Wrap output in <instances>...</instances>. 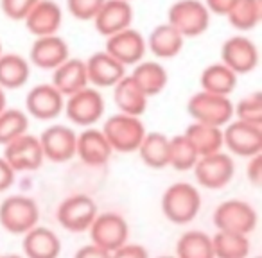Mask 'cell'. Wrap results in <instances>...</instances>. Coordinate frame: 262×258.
<instances>
[{
  "instance_id": "11",
  "label": "cell",
  "mask_w": 262,
  "mask_h": 258,
  "mask_svg": "<svg viewBox=\"0 0 262 258\" xmlns=\"http://www.w3.org/2000/svg\"><path fill=\"white\" fill-rule=\"evenodd\" d=\"M90 239L92 244L102 247L108 253H113L117 247L127 242L129 237V226L127 221L117 212H104L97 214L90 226Z\"/></svg>"
},
{
  "instance_id": "35",
  "label": "cell",
  "mask_w": 262,
  "mask_h": 258,
  "mask_svg": "<svg viewBox=\"0 0 262 258\" xmlns=\"http://www.w3.org/2000/svg\"><path fill=\"white\" fill-rule=\"evenodd\" d=\"M198 158L200 156L196 149L183 133L169 138V167L176 169L178 172L192 171Z\"/></svg>"
},
{
  "instance_id": "14",
  "label": "cell",
  "mask_w": 262,
  "mask_h": 258,
  "mask_svg": "<svg viewBox=\"0 0 262 258\" xmlns=\"http://www.w3.org/2000/svg\"><path fill=\"white\" fill-rule=\"evenodd\" d=\"M4 160L15 172H34L43 165L45 156L38 136L29 133L18 136L8 146H4Z\"/></svg>"
},
{
  "instance_id": "44",
  "label": "cell",
  "mask_w": 262,
  "mask_h": 258,
  "mask_svg": "<svg viewBox=\"0 0 262 258\" xmlns=\"http://www.w3.org/2000/svg\"><path fill=\"white\" fill-rule=\"evenodd\" d=\"M8 108V97H6V90L0 88V113Z\"/></svg>"
},
{
  "instance_id": "37",
  "label": "cell",
  "mask_w": 262,
  "mask_h": 258,
  "mask_svg": "<svg viewBox=\"0 0 262 258\" xmlns=\"http://www.w3.org/2000/svg\"><path fill=\"white\" fill-rule=\"evenodd\" d=\"M102 4L104 0H67V9L76 20L90 22L97 15Z\"/></svg>"
},
{
  "instance_id": "40",
  "label": "cell",
  "mask_w": 262,
  "mask_h": 258,
  "mask_svg": "<svg viewBox=\"0 0 262 258\" xmlns=\"http://www.w3.org/2000/svg\"><path fill=\"white\" fill-rule=\"evenodd\" d=\"M246 178L253 186H260V183H262V153L248 158Z\"/></svg>"
},
{
  "instance_id": "13",
  "label": "cell",
  "mask_w": 262,
  "mask_h": 258,
  "mask_svg": "<svg viewBox=\"0 0 262 258\" xmlns=\"http://www.w3.org/2000/svg\"><path fill=\"white\" fill-rule=\"evenodd\" d=\"M106 52L122 66H135L146 58V38L140 31L127 27L117 34L106 38Z\"/></svg>"
},
{
  "instance_id": "8",
  "label": "cell",
  "mask_w": 262,
  "mask_h": 258,
  "mask_svg": "<svg viewBox=\"0 0 262 258\" xmlns=\"http://www.w3.org/2000/svg\"><path fill=\"white\" fill-rule=\"evenodd\" d=\"M198 185L207 190H219L226 186L235 176V163L228 153H217L200 156L192 167Z\"/></svg>"
},
{
  "instance_id": "1",
  "label": "cell",
  "mask_w": 262,
  "mask_h": 258,
  "mask_svg": "<svg viewBox=\"0 0 262 258\" xmlns=\"http://www.w3.org/2000/svg\"><path fill=\"white\" fill-rule=\"evenodd\" d=\"M160 206L165 219L171 221L172 224H189L198 217L201 210V194L190 183H172L162 194Z\"/></svg>"
},
{
  "instance_id": "23",
  "label": "cell",
  "mask_w": 262,
  "mask_h": 258,
  "mask_svg": "<svg viewBox=\"0 0 262 258\" xmlns=\"http://www.w3.org/2000/svg\"><path fill=\"white\" fill-rule=\"evenodd\" d=\"M24 258H58L61 253V240L52 229L34 226L24 233Z\"/></svg>"
},
{
  "instance_id": "19",
  "label": "cell",
  "mask_w": 262,
  "mask_h": 258,
  "mask_svg": "<svg viewBox=\"0 0 262 258\" xmlns=\"http://www.w3.org/2000/svg\"><path fill=\"white\" fill-rule=\"evenodd\" d=\"M69 58H70L69 45L58 34L36 38L29 51V63L41 70L58 68Z\"/></svg>"
},
{
  "instance_id": "28",
  "label": "cell",
  "mask_w": 262,
  "mask_h": 258,
  "mask_svg": "<svg viewBox=\"0 0 262 258\" xmlns=\"http://www.w3.org/2000/svg\"><path fill=\"white\" fill-rule=\"evenodd\" d=\"M183 135L192 144L198 156H207V154L223 151V127L208 126L203 122H192L185 127Z\"/></svg>"
},
{
  "instance_id": "45",
  "label": "cell",
  "mask_w": 262,
  "mask_h": 258,
  "mask_svg": "<svg viewBox=\"0 0 262 258\" xmlns=\"http://www.w3.org/2000/svg\"><path fill=\"white\" fill-rule=\"evenodd\" d=\"M0 258H24V256H20V254H13V253H9V254H0Z\"/></svg>"
},
{
  "instance_id": "32",
  "label": "cell",
  "mask_w": 262,
  "mask_h": 258,
  "mask_svg": "<svg viewBox=\"0 0 262 258\" xmlns=\"http://www.w3.org/2000/svg\"><path fill=\"white\" fill-rule=\"evenodd\" d=\"M214 258H248L251 251L248 235L232 231H217L212 237Z\"/></svg>"
},
{
  "instance_id": "4",
  "label": "cell",
  "mask_w": 262,
  "mask_h": 258,
  "mask_svg": "<svg viewBox=\"0 0 262 258\" xmlns=\"http://www.w3.org/2000/svg\"><path fill=\"white\" fill-rule=\"evenodd\" d=\"M187 113L192 116L194 122L225 127L230 120H233V102L230 101V97H225V95L201 90L189 99Z\"/></svg>"
},
{
  "instance_id": "20",
  "label": "cell",
  "mask_w": 262,
  "mask_h": 258,
  "mask_svg": "<svg viewBox=\"0 0 262 258\" xmlns=\"http://www.w3.org/2000/svg\"><path fill=\"white\" fill-rule=\"evenodd\" d=\"M113 154L112 146L108 144L106 136L101 129L86 127L84 131L77 133L76 142V156L88 167H101L110 161Z\"/></svg>"
},
{
  "instance_id": "3",
  "label": "cell",
  "mask_w": 262,
  "mask_h": 258,
  "mask_svg": "<svg viewBox=\"0 0 262 258\" xmlns=\"http://www.w3.org/2000/svg\"><path fill=\"white\" fill-rule=\"evenodd\" d=\"M40 221V208L38 203L29 196L6 197L0 203V226L11 235H24Z\"/></svg>"
},
{
  "instance_id": "24",
  "label": "cell",
  "mask_w": 262,
  "mask_h": 258,
  "mask_svg": "<svg viewBox=\"0 0 262 258\" xmlns=\"http://www.w3.org/2000/svg\"><path fill=\"white\" fill-rule=\"evenodd\" d=\"M113 101L119 108V113L140 116L146 113L149 97L140 90L139 84L131 79V76H124L113 86Z\"/></svg>"
},
{
  "instance_id": "17",
  "label": "cell",
  "mask_w": 262,
  "mask_h": 258,
  "mask_svg": "<svg viewBox=\"0 0 262 258\" xmlns=\"http://www.w3.org/2000/svg\"><path fill=\"white\" fill-rule=\"evenodd\" d=\"M135 18V9L127 0H104V4L94 16V26L101 36H112L127 29Z\"/></svg>"
},
{
  "instance_id": "26",
  "label": "cell",
  "mask_w": 262,
  "mask_h": 258,
  "mask_svg": "<svg viewBox=\"0 0 262 258\" xmlns=\"http://www.w3.org/2000/svg\"><path fill=\"white\" fill-rule=\"evenodd\" d=\"M185 38L167 22L157 26L146 40V47L158 59H172L182 52Z\"/></svg>"
},
{
  "instance_id": "41",
  "label": "cell",
  "mask_w": 262,
  "mask_h": 258,
  "mask_svg": "<svg viewBox=\"0 0 262 258\" xmlns=\"http://www.w3.org/2000/svg\"><path fill=\"white\" fill-rule=\"evenodd\" d=\"M16 178V172L13 167L4 160V156H0V192H6L13 186Z\"/></svg>"
},
{
  "instance_id": "9",
  "label": "cell",
  "mask_w": 262,
  "mask_h": 258,
  "mask_svg": "<svg viewBox=\"0 0 262 258\" xmlns=\"http://www.w3.org/2000/svg\"><path fill=\"white\" fill-rule=\"evenodd\" d=\"M99 210L95 201L86 194H74L59 203L56 210V219L59 226L70 233H83L88 231L97 217Z\"/></svg>"
},
{
  "instance_id": "25",
  "label": "cell",
  "mask_w": 262,
  "mask_h": 258,
  "mask_svg": "<svg viewBox=\"0 0 262 258\" xmlns=\"http://www.w3.org/2000/svg\"><path fill=\"white\" fill-rule=\"evenodd\" d=\"M131 79L139 84V88L147 97H155V95L162 93L169 83L165 66L155 59H142L140 63H137L133 72H131Z\"/></svg>"
},
{
  "instance_id": "15",
  "label": "cell",
  "mask_w": 262,
  "mask_h": 258,
  "mask_svg": "<svg viewBox=\"0 0 262 258\" xmlns=\"http://www.w3.org/2000/svg\"><path fill=\"white\" fill-rule=\"evenodd\" d=\"M65 97L51 83L36 84L26 97L27 115L36 120H54L63 113Z\"/></svg>"
},
{
  "instance_id": "22",
  "label": "cell",
  "mask_w": 262,
  "mask_h": 258,
  "mask_svg": "<svg viewBox=\"0 0 262 258\" xmlns=\"http://www.w3.org/2000/svg\"><path fill=\"white\" fill-rule=\"evenodd\" d=\"M51 84L63 95V97H69V95L90 86V84H88V77H86L84 59L69 58L67 61H63L58 68L52 70Z\"/></svg>"
},
{
  "instance_id": "46",
  "label": "cell",
  "mask_w": 262,
  "mask_h": 258,
  "mask_svg": "<svg viewBox=\"0 0 262 258\" xmlns=\"http://www.w3.org/2000/svg\"><path fill=\"white\" fill-rule=\"evenodd\" d=\"M158 258H176V256H171V254H164V256H158Z\"/></svg>"
},
{
  "instance_id": "7",
  "label": "cell",
  "mask_w": 262,
  "mask_h": 258,
  "mask_svg": "<svg viewBox=\"0 0 262 258\" xmlns=\"http://www.w3.org/2000/svg\"><path fill=\"white\" fill-rule=\"evenodd\" d=\"M106 109V102L101 90L94 86H86L76 93L65 97V115L72 124L79 127H92L102 119Z\"/></svg>"
},
{
  "instance_id": "29",
  "label": "cell",
  "mask_w": 262,
  "mask_h": 258,
  "mask_svg": "<svg viewBox=\"0 0 262 258\" xmlns=\"http://www.w3.org/2000/svg\"><path fill=\"white\" fill-rule=\"evenodd\" d=\"M237 74L232 72L225 63H212L207 68H203L200 76V84L201 90L210 91V93L225 95L230 97L233 90L237 86Z\"/></svg>"
},
{
  "instance_id": "42",
  "label": "cell",
  "mask_w": 262,
  "mask_h": 258,
  "mask_svg": "<svg viewBox=\"0 0 262 258\" xmlns=\"http://www.w3.org/2000/svg\"><path fill=\"white\" fill-rule=\"evenodd\" d=\"M237 0H205L203 4L208 9L210 15H219V16H226L230 9L235 6Z\"/></svg>"
},
{
  "instance_id": "30",
  "label": "cell",
  "mask_w": 262,
  "mask_h": 258,
  "mask_svg": "<svg viewBox=\"0 0 262 258\" xmlns=\"http://www.w3.org/2000/svg\"><path fill=\"white\" fill-rule=\"evenodd\" d=\"M137 153L140 154L142 163L149 169L169 167V136L158 131H147Z\"/></svg>"
},
{
  "instance_id": "6",
  "label": "cell",
  "mask_w": 262,
  "mask_h": 258,
  "mask_svg": "<svg viewBox=\"0 0 262 258\" xmlns=\"http://www.w3.org/2000/svg\"><path fill=\"white\" fill-rule=\"evenodd\" d=\"M212 221L217 231H232L248 235L255 231L258 215L250 203L243 199H228L217 204L212 214Z\"/></svg>"
},
{
  "instance_id": "31",
  "label": "cell",
  "mask_w": 262,
  "mask_h": 258,
  "mask_svg": "<svg viewBox=\"0 0 262 258\" xmlns=\"http://www.w3.org/2000/svg\"><path fill=\"white\" fill-rule=\"evenodd\" d=\"M176 258H214L212 237L200 229H189L176 242Z\"/></svg>"
},
{
  "instance_id": "34",
  "label": "cell",
  "mask_w": 262,
  "mask_h": 258,
  "mask_svg": "<svg viewBox=\"0 0 262 258\" xmlns=\"http://www.w3.org/2000/svg\"><path fill=\"white\" fill-rule=\"evenodd\" d=\"M29 129V115L22 109L6 108L0 113V146L4 147Z\"/></svg>"
},
{
  "instance_id": "36",
  "label": "cell",
  "mask_w": 262,
  "mask_h": 258,
  "mask_svg": "<svg viewBox=\"0 0 262 258\" xmlns=\"http://www.w3.org/2000/svg\"><path fill=\"white\" fill-rule=\"evenodd\" d=\"M233 115L237 120H243L248 124H255V126H262V93L260 91H253L237 101L233 104Z\"/></svg>"
},
{
  "instance_id": "18",
  "label": "cell",
  "mask_w": 262,
  "mask_h": 258,
  "mask_svg": "<svg viewBox=\"0 0 262 258\" xmlns=\"http://www.w3.org/2000/svg\"><path fill=\"white\" fill-rule=\"evenodd\" d=\"M84 66H86L88 84L97 88V90L113 88L126 76V66H122L117 59H113L106 51L94 52L90 58L84 59Z\"/></svg>"
},
{
  "instance_id": "5",
  "label": "cell",
  "mask_w": 262,
  "mask_h": 258,
  "mask_svg": "<svg viewBox=\"0 0 262 258\" xmlns=\"http://www.w3.org/2000/svg\"><path fill=\"white\" fill-rule=\"evenodd\" d=\"M210 16L201 0H176L167 11V24L183 38H198L207 33Z\"/></svg>"
},
{
  "instance_id": "39",
  "label": "cell",
  "mask_w": 262,
  "mask_h": 258,
  "mask_svg": "<svg viewBox=\"0 0 262 258\" xmlns=\"http://www.w3.org/2000/svg\"><path fill=\"white\" fill-rule=\"evenodd\" d=\"M112 258H149V251L142 244L126 242L112 253Z\"/></svg>"
},
{
  "instance_id": "16",
  "label": "cell",
  "mask_w": 262,
  "mask_h": 258,
  "mask_svg": "<svg viewBox=\"0 0 262 258\" xmlns=\"http://www.w3.org/2000/svg\"><path fill=\"white\" fill-rule=\"evenodd\" d=\"M221 63L237 76L251 74L258 65V49L250 38L232 36L221 47Z\"/></svg>"
},
{
  "instance_id": "48",
  "label": "cell",
  "mask_w": 262,
  "mask_h": 258,
  "mask_svg": "<svg viewBox=\"0 0 262 258\" xmlns=\"http://www.w3.org/2000/svg\"><path fill=\"white\" fill-rule=\"evenodd\" d=\"M255 258H260V256H255Z\"/></svg>"
},
{
  "instance_id": "12",
  "label": "cell",
  "mask_w": 262,
  "mask_h": 258,
  "mask_svg": "<svg viewBox=\"0 0 262 258\" xmlns=\"http://www.w3.org/2000/svg\"><path fill=\"white\" fill-rule=\"evenodd\" d=\"M38 140H40L45 160L52 161V163H67L72 158H76L77 133L72 127L61 126V124L49 126L38 136Z\"/></svg>"
},
{
  "instance_id": "43",
  "label": "cell",
  "mask_w": 262,
  "mask_h": 258,
  "mask_svg": "<svg viewBox=\"0 0 262 258\" xmlns=\"http://www.w3.org/2000/svg\"><path fill=\"white\" fill-rule=\"evenodd\" d=\"M74 258H112V253H108L102 247L95 246V244H86V246L79 247L74 254Z\"/></svg>"
},
{
  "instance_id": "38",
  "label": "cell",
  "mask_w": 262,
  "mask_h": 258,
  "mask_svg": "<svg viewBox=\"0 0 262 258\" xmlns=\"http://www.w3.org/2000/svg\"><path fill=\"white\" fill-rule=\"evenodd\" d=\"M38 0H0V9L9 20L24 22L27 13L36 6Z\"/></svg>"
},
{
  "instance_id": "27",
  "label": "cell",
  "mask_w": 262,
  "mask_h": 258,
  "mask_svg": "<svg viewBox=\"0 0 262 258\" xmlns=\"http://www.w3.org/2000/svg\"><path fill=\"white\" fill-rule=\"evenodd\" d=\"M31 77V63L27 58L15 52L0 54V88L16 90L27 84Z\"/></svg>"
},
{
  "instance_id": "21",
  "label": "cell",
  "mask_w": 262,
  "mask_h": 258,
  "mask_svg": "<svg viewBox=\"0 0 262 258\" xmlns=\"http://www.w3.org/2000/svg\"><path fill=\"white\" fill-rule=\"evenodd\" d=\"M24 24H26L27 31L36 38L58 34L63 24L61 8L54 0H38L36 6L24 18Z\"/></svg>"
},
{
  "instance_id": "2",
  "label": "cell",
  "mask_w": 262,
  "mask_h": 258,
  "mask_svg": "<svg viewBox=\"0 0 262 258\" xmlns=\"http://www.w3.org/2000/svg\"><path fill=\"white\" fill-rule=\"evenodd\" d=\"M102 135L106 136L108 144L112 146L113 153H137L140 142L146 136V126L140 120V116L124 115L117 113L104 120Z\"/></svg>"
},
{
  "instance_id": "33",
  "label": "cell",
  "mask_w": 262,
  "mask_h": 258,
  "mask_svg": "<svg viewBox=\"0 0 262 258\" xmlns=\"http://www.w3.org/2000/svg\"><path fill=\"white\" fill-rule=\"evenodd\" d=\"M226 18L230 26L241 33L253 31L262 20V0H237Z\"/></svg>"
},
{
  "instance_id": "47",
  "label": "cell",
  "mask_w": 262,
  "mask_h": 258,
  "mask_svg": "<svg viewBox=\"0 0 262 258\" xmlns=\"http://www.w3.org/2000/svg\"><path fill=\"white\" fill-rule=\"evenodd\" d=\"M0 54H2V43H0Z\"/></svg>"
},
{
  "instance_id": "10",
  "label": "cell",
  "mask_w": 262,
  "mask_h": 258,
  "mask_svg": "<svg viewBox=\"0 0 262 258\" xmlns=\"http://www.w3.org/2000/svg\"><path fill=\"white\" fill-rule=\"evenodd\" d=\"M223 147L228 154L251 158L262 153V126L248 124L243 120H230L223 127Z\"/></svg>"
},
{
  "instance_id": "49",
  "label": "cell",
  "mask_w": 262,
  "mask_h": 258,
  "mask_svg": "<svg viewBox=\"0 0 262 258\" xmlns=\"http://www.w3.org/2000/svg\"><path fill=\"white\" fill-rule=\"evenodd\" d=\"M127 2H131V0H127Z\"/></svg>"
}]
</instances>
